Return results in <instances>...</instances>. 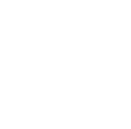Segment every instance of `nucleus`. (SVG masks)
Segmentation results:
<instances>
[]
</instances>
